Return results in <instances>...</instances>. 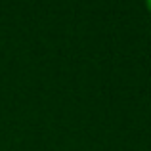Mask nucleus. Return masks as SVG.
<instances>
[{
  "label": "nucleus",
  "instance_id": "nucleus-1",
  "mask_svg": "<svg viewBox=\"0 0 151 151\" xmlns=\"http://www.w3.org/2000/svg\"><path fill=\"white\" fill-rule=\"evenodd\" d=\"M145 2H147V8L151 10V0H145Z\"/></svg>",
  "mask_w": 151,
  "mask_h": 151
}]
</instances>
